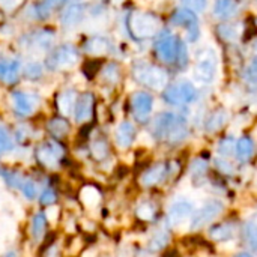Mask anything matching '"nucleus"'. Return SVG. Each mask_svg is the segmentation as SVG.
<instances>
[{
	"instance_id": "nucleus-1",
	"label": "nucleus",
	"mask_w": 257,
	"mask_h": 257,
	"mask_svg": "<svg viewBox=\"0 0 257 257\" xmlns=\"http://www.w3.org/2000/svg\"><path fill=\"white\" fill-rule=\"evenodd\" d=\"M152 136L170 145H179L188 137V122L178 113H160L152 122Z\"/></svg>"
},
{
	"instance_id": "nucleus-2",
	"label": "nucleus",
	"mask_w": 257,
	"mask_h": 257,
	"mask_svg": "<svg viewBox=\"0 0 257 257\" xmlns=\"http://www.w3.org/2000/svg\"><path fill=\"white\" fill-rule=\"evenodd\" d=\"M126 26H128L131 36H134L136 39H148V38L155 36L160 32L161 21L152 12L136 11L128 15Z\"/></svg>"
},
{
	"instance_id": "nucleus-3",
	"label": "nucleus",
	"mask_w": 257,
	"mask_h": 257,
	"mask_svg": "<svg viewBox=\"0 0 257 257\" xmlns=\"http://www.w3.org/2000/svg\"><path fill=\"white\" fill-rule=\"evenodd\" d=\"M133 77L136 78V81H139L140 84L151 87L154 90H161L169 84V75L167 72L152 63L148 62H139L134 65L133 68Z\"/></svg>"
},
{
	"instance_id": "nucleus-4",
	"label": "nucleus",
	"mask_w": 257,
	"mask_h": 257,
	"mask_svg": "<svg viewBox=\"0 0 257 257\" xmlns=\"http://www.w3.org/2000/svg\"><path fill=\"white\" fill-rule=\"evenodd\" d=\"M185 42L181 41L176 35H173L169 29L160 30L157 41H155V53L158 59L164 63H176L181 50L184 48Z\"/></svg>"
},
{
	"instance_id": "nucleus-5",
	"label": "nucleus",
	"mask_w": 257,
	"mask_h": 257,
	"mask_svg": "<svg viewBox=\"0 0 257 257\" xmlns=\"http://www.w3.org/2000/svg\"><path fill=\"white\" fill-rule=\"evenodd\" d=\"M65 157V148L56 140H48L36 146L35 160L47 170H57Z\"/></svg>"
},
{
	"instance_id": "nucleus-6",
	"label": "nucleus",
	"mask_w": 257,
	"mask_h": 257,
	"mask_svg": "<svg viewBox=\"0 0 257 257\" xmlns=\"http://www.w3.org/2000/svg\"><path fill=\"white\" fill-rule=\"evenodd\" d=\"M163 98L170 105H187L197 99V89L188 80H181L173 84H167L163 92Z\"/></svg>"
},
{
	"instance_id": "nucleus-7",
	"label": "nucleus",
	"mask_w": 257,
	"mask_h": 257,
	"mask_svg": "<svg viewBox=\"0 0 257 257\" xmlns=\"http://www.w3.org/2000/svg\"><path fill=\"white\" fill-rule=\"evenodd\" d=\"M218 71V57L214 50L203 48L197 51V60L194 66V78L199 83L209 84L214 81Z\"/></svg>"
},
{
	"instance_id": "nucleus-8",
	"label": "nucleus",
	"mask_w": 257,
	"mask_h": 257,
	"mask_svg": "<svg viewBox=\"0 0 257 257\" xmlns=\"http://www.w3.org/2000/svg\"><path fill=\"white\" fill-rule=\"evenodd\" d=\"M80 60L78 50L71 44H63L53 50L48 56L47 66L51 71H65L72 66H75Z\"/></svg>"
},
{
	"instance_id": "nucleus-9",
	"label": "nucleus",
	"mask_w": 257,
	"mask_h": 257,
	"mask_svg": "<svg viewBox=\"0 0 257 257\" xmlns=\"http://www.w3.org/2000/svg\"><path fill=\"white\" fill-rule=\"evenodd\" d=\"M56 42V33L48 29L35 30L21 38V45L32 53H47L51 51Z\"/></svg>"
},
{
	"instance_id": "nucleus-10",
	"label": "nucleus",
	"mask_w": 257,
	"mask_h": 257,
	"mask_svg": "<svg viewBox=\"0 0 257 257\" xmlns=\"http://www.w3.org/2000/svg\"><path fill=\"white\" fill-rule=\"evenodd\" d=\"M224 205L220 200H208L206 203H203L193 215L190 227L191 230H199L208 224H211L212 221H215L220 214L223 212Z\"/></svg>"
},
{
	"instance_id": "nucleus-11",
	"label": "nucleus",
	"mask_w": 257,
	"mask_h": 257,
	"mask_svg": "<svg viewBox=\"0 0 257 257\" xmlns=\"http://www.w3.org/2000/svg\"><path fill=\"white\" fill-rule=\"evenodd\" d=\"M11 104H12V108L17 114L27 117V116H32L38 110L41 99H39V95L35 92L15 90L11 93Z\"/></svg>"
},
{
	"instance_id": "nucleus-12",
	"label": "nucleus",
	"mask_w": 257,
	"mask_h": 257,
	"mask_svg": "<svg viewBox=\"0 0 257 257\" xmlns=\"http://www.w3.org/2000/svg\"><path fill=\"white\" fill-rule=\"evenodd\" d=\"M196 209H194V203L188 199H178L175 200L169 211H167V223L178 229L184 224H187L188 221H191L193 215H194Z\"/></svg>"
},
{
	"instance_id": "nucleus-13",
	"label": "nucleus",
	"mask_w": 257,
	"mask_h": 257,
	"mask_svg": "<svg viewBox=\"0 0 257 257\" xmlns=\"http://www.w3.org/2000/svg\"><path fill=\"white\" fill-rule=\"evenodd\" d=\"M172 23L175 26L184 27L187 32V39L190 42H196L200 38V26L196 12L187 9V8H179L173 12L172 15Z\"/></svg>"
},
{
	"instance_id": "nucleus-14",
	"label": "nucleus",
	"mask_w": 257,
	"mask_h": 257,
	"mask_svg": "<svg viewBox=\"0 0 257 257\" xmlns=\"http://www.w3.org/2000/svg\"><path fill=\"white\" fill-rule=\"evenodd\" d=\"M50 230V218L47 211L39 208L30 215L29 220V236L33 244H41L47 239Z\"/></svg>"
},
{
	"instance_id": "nucleus-15",
	"label": "nucleus",
	"mask_w": 257,
	"mask_h": 257,
	"mask_svg": "<svg viewBox=\"0 0 257 257\" xmlns=\"http://www.w3.org/2000/svg\"><path fill=\"white\" fill-rule=\"evenodd\" d=\"M154 108V98L148 92H136L131 95V111L136 120L146 122Z\"/></svg>"
},
{
	"instance_id": "nucleus-16",
	"label": "nucleus",
	"mask_w": 257,
	"mask_h": 257,
	"mask_svg": "<svg viewBox=\"0 0 257 257\" xmlns=\"http://www.w3.org/2000/svg\"><path fill=\"white\" fill-rule=\"evenodd\" d=\"M167 175H169V166L166 163H157L140 175V185L143 188L157 187L161 182H164Z\"/></svg>"
},
{
	"instance_id": "nucleus-17",
	"label": "nucleus",
	"mask_w": 257,
	"mask_h": 257,
	"mask_svg": "<svg viewBox=\"0 0 257 257\" xmlns=\"http://www.w3.org/2000/svg\"><path fill=\"white\" fill-rule=\"evenodd\" d=\"M93 105H95V98L92 93H83L77 102H75V108H74V119L77 123H86L92 119L93 116Z\"/></svg>"
},
{
	"instance_id": "nucleus-18",
	"label": "nucleus",
	"mask_w": 257,
	"mask_h": 257,
	"mask_svg": "<svg viewBox=\"0 0 257 257\" xmlns=\"http://www.w3.org/2000/svg\"><path fill=\"white\" fill-rule=\"evenodd\" d=\"M136 137H137L136 126L131 122H128V120L120 122L116 126V130H114V143L122 151L131 148L134 140H136Z\"/></svg>"
},
{
	"instance_id": "nucleus-19",
	"label": "nucleus",
	"mask_w": 257,
	"mask_h": 257,
	"mask_svg": "<svg viewBox=\"0 0 257 257\" xmlns=\"http://www.w3.org/2000/svg\"><path fill=\"white\" fill-rule=\"evenodd\" d=\"M84 18V6L81 3H72L69 5L60 17L62 26L66 29H72L75 26H78Z\"/></svg>"
},
{
	"instance_id": "nucleus-20",
	"label": "nucleus",
	"mask_w": 257,
	"mask_h": 257,
	"mask_svg": "<svg viewBox=\"0 0 257 257\" xmlns=\"http://www.w3.org/2000/svg\"><path fill=\"white\" fill-rule=\"evenodd\" d=\"M21 74V62L14 60H0V81L6 84L17 83Z\"/></svg>"
},
{
	"instance_id": "nucleus-21",
	"label": "nucleus",
	"mask_w": 257,
	"mask_h": 257,
	"mask_svg": "<svg viewBox=\"0 0 257 257\" xmlns=\"http://www.w3.org/2000/svg\"><path fill=\"white\" fill-rule=\"evenodd\" d=\"M27 176L17 170V169H11V167H2L0 169V179L3 181V184L6 185V188L14 190V191H20L24 179Z\"/></svg>"
},
{
	"instance_id": "nucleus-22",
	"label": "nucleus",
	"mask_w": 257,
	"mask_h": 257,
	"mask_svg": "<svg viewBox=\"0 0 257 257\" xmlns=\"http://www.w3.org/2000/svg\"><path fill=\"white\" fill-rule=\"evenodd\" d=\"M229 120V113L224 108H217L212 113H209V116L205 120V131L208 134H214L220 130H223V126L227 123Z\"/></svg>"
},
{
	"instance_id": "nucleus-23",
	"label": "nucleus",
	"mask_w": 257,
	"mask_h": 257,
	"mask_svg": "<svg viewBox=\"0 0 257 257\" xmlns=\"http://www.w3.org/2000/svg\"><path fill=\"white\" fill-rule=\"evenodd\" d=\"M84 51L92 56H102L110 51V41L105 36L95 35L84 42Z\"/></svg>"
},
{
	"instance_id": "nucleus-24",
	"label": "nucleus",
	"mask_w": 257,
	"mask_h": 257,
	"mask_svg": "<svg viewBox=\"0 0 257 257\" xmlns=\"http://www.w3.org/2000/svg\"><path fill=\"white\" fill-rule=\"evenodd\" d=\"M77 102V93L74 89H65L57 96V108L62 113L63 117L71 116Z\"/></svg>"
},
{
	"instance_id": "nucleus-25",
	"label": "nucleus",
	"mask_w": 257,
	"mask_h": 257,
	"mask_svg": "<svg viewBox=\"0 0 257 257\" xmlns=\"http://www.w3.org/2000/svg\"><path fill=\"white\" fill-rule=\"evenodd\" d=\"M38 205L39 208L42 209H48V208H53L59 203V191L54 185L51 184H45L41 191H39V196H38Z\"/></svg>"
},
{
	"instance_id": "nucleus-26",
	"label": "nucleus",
	"mask_w": 257,
	"mask_h": 257,
	"mask_svg": "<svg viewBox=\"0 0 257 257\" xmlns=\"http://www.w3.org/2000/svg\"><path fill=\"white\" fill-rule=\"evenodd\" d=\"M239 9L238 0H215L214 5V15L220 20H229L236 15Z\"/></svg>"
},
{
	"instance_id": "nucleus-27",
	"label": "nucleus",
	"mask_w": 257,
	"mask_h": 257,
	"mask_svg": "<svg viewBox=\"0 0 257 257\" xmlns=\"http://www.w3.org/2000/svg\"><path fill=\"white\" fill-rule=\"evenodd\" d=\"M66 0H41L38 5H33V18L45 20L48 18L54 11H57Z\"/></svg>"
},
{
	"instance_id": "nucleus-28",
	"label": "nucleus",
	"mask_w": 257,
	"mask_h": 257,
	"mask_svg": "<svg viewBox=\"0 0 257 257\" xmlns=\"http://www.w3.org/2000/svg\"><path fill=\"white\" fill-rule=\"evenodd\" d=\"M69 130H71L69 122L65 117H53L47 123V131L56 140H60V139L66 137L69 134Z\"/></svg>"
},
{
	"instance_id": "nucleus-29",
	"label": "nucleus",
	"mask_w": 257,
	"mask_h": 257,
	"mask_svg": "<svg viewBox=\"0 0 257 257\" xmlns=\"http://www.w3.org/2000/svg\"><path fill=\"white\" fill-rule=\"evenodd\" d=\"M235 226L230 224V223H221V224H215L209 229V238L217 241V242H224V241H229L235 236Z\"/></svg>"
},
{
	"instance_id": "nucleus-30",
	"label": "nucleus",
	"mask_w": 257,
	"mask_h": 257,
	"mask_svg": "<svg viewBox=\"0 0 257 257\" xmlns=\"http://www.w3.org/2000/svg\"><path fill=\"white\" fill-rule=\"evenodd\" d=\"M92 158L96 161V163H104L108 155H110V148H108V143L105 139L102 137H96L92 143H90V149H89Z\"/></svg>"
},
{
	"instance_id": "nucleus-31",
	"label": "nucleus",
	"mask_w": 257,
	"mask_h": 257,
	"mask_svg": "<svg viewBox=\"0 0 257 257\" xmlns=\"http://www.w3.org/2000/svg\"><path fill=\"white\" fill-rule=\"evenodd\" d=\"M235 154L239 161H248L254 155V142L250 137H241L235 145Z\"/></svg>"
},
{
	"instance_id": "nucleus-32",
	"label": "nucleus",
	"mask_w": 257,
	"mask_h": 257,
	"mask_svg": "<svg viewBox=\"0 0 257 257\" xmlns=\"http://www.w3.org/2000/svg\"><path fill=\"white\" fill-rule=\"evenodd\" d=\"M39 191H41V184L38 181H35L33 178H26L21 188H20V194L21 197L26 200V202H35L39 196Z\"/></svg>"
},
{
	"instance_id": "nucleus-33",
	"label": "nucleus",
	"mask_w": 257,
	"mask_h": 257,
	"mask_svg": "<svg viewBox=\"0 0 257 257\" xmlns=\"http://www.w3.org/2000/svg\"><path fill=\"white\" fill-rule=\"evenodd\" d=\"M102 199V194L99 193V190L93 185H87L81 190V196H80V200L83 202V206H86L87 209H92V208H96L99 205Z\"/></svg>"
},
{
	"instance_id": "nucleus-34",
	"label": "nucleus",
	"mask_w": 257,
	"mask_h": 257,
	"mask_svg": "<svg viewBox=\"0 0 257 257\" xmlns=\"http://www.w3.org/2000/svg\"><path fill=\"white\" fill-rule=\"evenodd\" d=\"M217 32H218V36L226 41V42H235L238 41L239 38V26L238 24H233V23H224V24H220L217 27Z\"/></svg>"
},
{
	"instance_id": "nucleus-35",
	"label": "nucleus",
	"mask_w": 257,
	"mask_h": 257,
	"mask_svg": "<svg viewBox=\"0 0 257 257\" xmlns=\"http://www.w3.org/2000/svg\"><path fill=\"white\" fill-rule=\"evenodd\" d=\"M245 239L257 250V212L251 214L245 221Z\"/></svg>"
},
{
	"instance_id": "nucleus-36",
	"label": "nucleus",
	"mask_w": 257,
	"mask_h": 257,
	"mask_svg": "<svg viewBox=\"0 0 257 257\" xmlns=\"http://www.w3.org/2000/svg\"><path fill=\"white\" fill-rule=\"evenodd\" d=\"M169 241H170L169 233L166 230L160 229V230H157L151 236V239H149V250L151 251H160V250H163L169 244Z\"/></svg>"
},
{
	"instance_id": "nucleus-37",
	"label": "nucleus",
	"mask_w": 257,
	"mask_h": 257,
	"mask_svg": "<svg viewBox=\"0 0 257 257\" xmlns=\"http://www.w3.org/2000/svg\"><path fill=\"white\" fill-rule=\"evenodd\" d=\"M15 149V139L11 133L0 123V154H11Z\"/></svg>"
},
{
	"instance_id": "nucleus-38",
	"label": "nucleus",
	"mask_w": 257,
	"mask_h": 257,
	"mask_svg": "<svg viewBox=\"0 0 257 257\" xmlns=\"http://www.w3.org/2000/svg\"><path fill=\"white\" fill-rule=\"evenodd\" d=\"M136 214H137V217H139L140 220H143V221H151V220H154V217H155V214H157V208H155V205H154L152 202H143V203H140V205L137 206Z\"/></svg>"
},
{
	"instance_id": "nucleus-39",
	"label": "nucleus",
	"mask_w": 257,
	"mask_h": 257,
	"mask_svg": "<svg viewBox=\"0 0 257 257\" xmlns=\"http://www.w3.org/2000/svg\"><path fill=\"white\" fill-rule=\"evenodd\" d=\"M44 74V68H42V63L38 62V60H32V62H27L24 65V75L30 80H38L41 78Z\"/></svg>"
},
{
	"instance_id": "nucleus-40",
	"label": "nucleus",
	"mask_w": 257,
	"mask_h": 257,
	"mask_svg": "<svg viewBox=\"0 0 257 257\" xmlns=\"http://www.w3.org/2000/svg\"><path fill=\"white\" fill-rule=\"evenodd\" d=\"M119 77H120V74H119V68H117L116 63H108V65H105V68L102 69V78H104L107 83H110V84L117 83Z\"/></svg>"
},
{
	"instance_id": "nucleus-41",
	"label": "nucleus",
	"mask_w": 257,
	"mask_h": 257,
	"mask_svg": "<svg viewBox=\"0 0 257 257\" xmlns=\"http://www.w3.org/2000/svg\"><path fill=\"white\" fill-rule=\"evenodd\" d=\"M235 140L232 139V137H226V139H223L220 143H218V148H217V151H218V154L221 155V157H230V155H233L235 154Z\"/></svg>"
},
{
	"instance_id": "nucleus-42",
	"label": "nucleus",
	"mask_w": 257,
	"mask_h": 257,
	"mask_svg": "<svg viewBox=\"0 0 257 257\" xmlns=\"http://www.w3.org/2000/svg\"><path fill=\"white\" fill-rule=\"evenodd\" d=\"M181 5L193 12H203L208 8V0H179Z\"/></svg>"
},
{
	"instance_id": "nucleus-43",
	"label": "nucleus",
	"mask_w": 257,
	"mask_h": 257,
	"mask_svg": "<svg viewBox=\"0 0 257 257\" xmlns=\"http://www.w3.org/2000/svg\"><path fill=\"white\" fill-rule=\"evenodd\" d=\"M190 170H191V175L194 176H203L208 172V163L202 158H197L191 163Z\"/></svg>"
},
{
	"instance_id": "nucleus-44",
	"label": "nucleus",
	"mask_w": 257,
	"mask_h": 257,
	"mask_svg": "<svg viewBox=\"0 0 257 257\" xmlns=\"http://www.w3.org/2000/svg\"><path fill=\"white\" fill-rule=\"evenodd\" d=\"M245 80L250 83H257V54L251 57L248 66L245 68Z\"/></svg>"
},
{
	"instance_id": "nucleus-45",
	"label": "nucleus",
	"mask_w": 257,
	"mask_h": 257,
	"mask_svg": "<svg viewBox=\"0 0 257 257\" xmlns=\"http://www.w3.org/2000/svg\"><path fill=\"white\" fill-rule=\"evenodd\" d=\"M29 136H30V128L27 126V125H18L17 126V130H15V133H14V139H15V142H18V143H23V142H26L27 139H29Z\"/></svg>"
},
{
	"instance_id": "nucleus-46",
	"label": "nucleus",
	"mask_w": 257,
	"mask_h": 257,
	"mask_svg": "<svg viewBox=\"0 0 257 257\" xmlns=\"http://www.w3.org/2000/svg\"><path fill=\"white\" fill-rule=\"evenodd\" d=\"M215 166L218 167L220 172H223L224 175H233L235 173V167L232 163H229L227 160H223V157L215 160Z\"/></svg>"
},
{
	"instance_id": "nucleus-47",
	"label": "nucleus",
	"mask_w": 257,
	"mask_h": 257,
	"mask_svg": "<svg viewBox=\"0 0 257 257\" xmlns=\"http://www.w3.org/2000/svg\"><path fill=\"white\" fill-rule=\"evenodd\" d=\"M21 0H0V6L6 11H11V9H15L18 5H20Z\"/></svg>"
},
{
	"instance_id": "nucleus-48",
	"label": "nucleus",
	"mask_w": 257,
	"mask_h": 257,
	"mask_svg": "<svg viewBox=\"0 0 257 257\" xmlns=\"http://www.w3.org/2000/svg\"><path fill=\"white\" fill-rule=\"evenodd\" d=\"M3 257H20V253H18L15 248H9V250L3 254Z\"/></svg>"
},
{
	"instance_id": "nucleus-49",
	"label": "nucleus",
	"mask_w": 257,
	"mask_h": 257,
	"mask_svg": "<svg viewBox=\"0 0 257 257\" xmlns=\"http://www.w3.org/2000/svg\"><path fill=\"white\" fill-rule=\"evenodd\" d=\"M236 257H253L251 254H248V253H239Z\"/></svg>"
},
{
	"instance_id": "nucleus-50",
	"label": "nucleus",
	"mask_w": 257,
	"mask_h": 257,
	"mask_svg": "<svg viewBox=\"0 0 257 257\" xmlns=\"http://www.w3.org/2000/svg\"><path fill=\"white\" fill-rule=\"evenodd\" d=\"M256 50H257V42H256Z\"/></svg>"
}]
</instances>
